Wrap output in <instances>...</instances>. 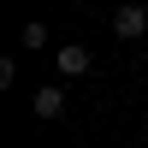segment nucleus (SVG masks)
Here are the masks:
<instances>
[{"label":"nucleus","mask_w":148,"mask_h":148,"mask_svg":"<svg viewBox=\"0 0 148 148\" xmlns=\"http://www.w3.org/2000/svg\"><path fill=\"white\" fill-rule=\"evenodd\" d=\"M142 30H148V12H142V6H119V12H113V36H125V42H136Z\"/></svg>","instance_id":"obj_1"},{"label":"nucleus","mask_w":148,"mask_h":148,"mask_svg":"<svg viewBox=\"0 0 148 148\" xmlns=\"http://www.w3.org/2000/svg\"><path fill=\"white\" fill-rule=\"evenodd\" d=\"M65 113V89H36V119H59Z\"/></svg>","instance_id":"obj_2"},{"label":"nucleus","mask_w":148,"mask_h":148,"mask_svg":"<svg viewBox=\"0 0 148 148\" xmlns=\"http://www.w3.org/2000/svg\"><path fill=\"white\" fill-rule=\"evenodd\" d=\"M59 71L65 77H83L89 71V47H59Z\"/></svg>","instance_id":"obj_3"},{"label":"nucleus","mask_w":148,"mask_h":148,"mask_svg":"<svg viewBox=\"0 0 148 148\" xmlns=\"http://www.w3.org/2000/svg\"><path fill=\"white\" fill-rule=\"evenodd\" d=\"M18 42H24V47H47V30H42V24H24Z\"/></svg>","instance_id":"obj_4"}]
</instances>
